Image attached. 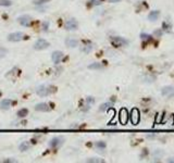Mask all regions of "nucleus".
<instances>
[{"label":"nucleus","mask_w":174,"mask_h":163,"mask_svg":"<svg viewBox=\"0 0 174 163\" xmlns=\"http://www.w3.org/2000/svg\"><path fill=\"white\" fill-rule=\"evenodd\" d=\"M53 91H55V87L51 85H46V84H43V85L38 86L36 88V93L39 97L49 96L50 93H52Z\"/></svg>","instance_id":"nucleus-1"},{"label":"nucleus","mask_w":174,"mask_h":163,"mask_svg":"<svg viewBox=\"0 0 174 163\" xmlns=\"http://www.w3.org/2000/svg\"><path fill=\"white\" fill-rule=\"evenodd\" d=\"M110 42H111L112 46H114V47H123V46L128 45V39H125V38H123V37H120V36L110 37Z\"/></svg>","instance_id":"nucleus-2"},{"label":"nucleus","mask_w":174,"mask_h":163,"mask_svg":"<svg viewBox=\"0 0 174 163\" xmlns=\"http://www.w3.org/2000/svg\"><path fill=\"white\" fill-rule=\"evenodd\" d=\"M63 142H64V138L62 136H57V137H53L50 140L48 146L51 149H57V148H60L63 145Z\"/></svg>","instance_id":"nucleus-3"},{"label":"nucleus","mask_w":174,"mask_h":163,"mask_svg":"<svg viewBox=\"0 0 174 163\" xmlns=\"http://www.w3.org/2000/svg\"><path fill=\"white\" fill-rule=\"evenodd\" d=\"M24 38H25V34L22 33V32H14V33L9 34L8 36V40L12 42H20V40H23Z\"/></svg>","instance_id":"nucleus-4"},{"label":"nucleus","mask_w":174,"mask_h":163,"mask_svg":"<svg viewBox=\"0 0 174 163\" xmlns=\"http://www.w3.org/2000/svg\"><path fill=\"white\" fill-rule=\"evenodd\" d=\"M50 46V44L47 42L46 39L39 38L36 40V42L34 44V49L35 50H45Z\"/></svg>","instance_id":"nucleus-5"},{"label":"nucleus","mask_w":174,"mask_h":163,"mask_svg":"<svg viewBox=\"0 0 174 163\" xmlns=\"http://www.w3.org/2000/svg\"><path fill=\"white\" fill-rule=\"evenodd\" d=\"M63 57H64V54H63L62 51H59V50H57V51H53L51 54V60L52 62L55 63V64H59V63H61V61H62Z\"/></svg>","instance_id":"nucleus-6"},{"label":"nucleus","mask_w":174,"mask_h":163,"mask_svg":"<svg viewBox=\"0 0 174 163\" xmlns=\"http://www.w3.org/2000/svg\"><path fill=\"white\" fill-rule=\"evenodd\" d=\"M78 27V23L75 19H70L69 21L65 22V29L67 31H75Z\"/></svg>","instance_id":"nucleus-7"},{"label":"nucleus","mask_w":174,"mask_h":163,"mask_svg":"<svg viewBox=\"0 0 174 163\" xmlns=\"http://www.w3.org/2000/svg\"><path fill=\"white\" fill-rule=\"evenodd\" d=\"M18 21L22 26L27 27V26H29L32 24V18L29 15H27V14H24V15H21L18 19Z\"/></svg>","instance_id":"nucleus-8"},{"label":"nucleus","mask_w":174,"mask_h":163,"mask_svg":"<svg viewBox=\"0 0 174 163\" xmlns=\"http://www.w3.org/2000/svg\"><path fill=\"white\" fill-rule=\"evenodd\" d=\"M35 110L36 111H39V112H48L51 110L50 106L46 102H40V104H37L35 106Z\"/></svg>","instance_id":"nucleus-9"},{"label":"nucleus","mask_w":174,"mask_h":163,"mask_svg":"<svg viewBox=\"0 0 174 163\" xmlns=\"http://www.w3.org/2000/svg\"><path fill=\"white\" fill-rule=\"evenodd\" d=\"M161 93L162 96H165V97H171L172 95L174 93V87L173 86H164L163 88L161 89Z\"/></svg>","instance_id":"nucleus-10"},{"label":"nucleus","mask_w":174,"mask_h":163,"mask_svg":"<svg viewBox=\"0 0 174 163\" xmlns=\"http://www.w3.org/2000/svg\"><path fill=\"white\" fill-rule=\"evenodd\" d=\"M131 120H132V123L134 125H136L139 122V111L137 109H134L131 113Z\"/></svg>","instance_id":"nucleus-11"},{"label":"nucleus","mask_w":174,"mask_h":163,"mask_svg":"<svg viewBox=\"0 0 174 163\" xmlns=\"http://www.w3.org/2000/svg\"><path fill=\"white\" fill-rule=\"evenodd\" d=\"M12 104V100L11 99H3L0 102V109L1 110H8Z\"/></svg>","instance_id":"nucleus-12"},{"label":"nucleus","mask_w":174,"mask_h":163,"mask_svg":"<svg viewBox=\"0 0 174 163\" xmlns=\"http://www.w3.org/2000/svg\"><path fill=\"white\" fill-rule=\"evenodd\" d=\"M159 16H160V11L153 10L148 14V20L151 22H155V21H157V19H158Z\"/></svg>","instance_id":"nucleus-13"},{"label":"nucleus","mask_w":174,"mask_h":163,"mask_svg":"<svg viewBox=\"0 0 174 163\" xmlns=\"http://www.w3.org/2000/svg\"><path fill=\"white\" fill-rule=\"evenodd\" d=\"M120 121L122 124H126V122H128V111L125 109H122L120 111Z\"/></svg>","instance_id":"nucleus-14"},{"label":"nucleus","mask_w":174,"mask_h":163,"mask_svg":"<svg viewBox=\"0 0 174 163\" xmlns=\"http://www.w3.org/2000/svg\"><path fill=\"white\" fill-rule=\"evenodd\" d=\"M65 45L70 48H75V47L78 46V42L74 38H68L65 39Z\"/></svg>","instance_id":"nucleus-15"},{"label":"nucleus","mask_w":174,"mask_h":163,"mask_svg":"<svg viewBox=\"0 0 174 163\" xmlns=\"http://www.w3.org/2000/svg\"><path fill=\"white\" fill-rule=\"evenodd\" d=\"M113 107V102L112 101H107V102H104V104H102L101 106H100V108H99V111H107V110H109L110 108H112Z\"/></svg>","instance_id":"nucleus-16"},{"label":"nucleus","mask_w":174,"mask_h":163,"mask_svg":"<svg viewBox=\"0 0 174 163\" xmlns=\"http://www.w3.org/2000/svg\"><path fill=\"white\" fill-rule=\"evenodd\" d=\"M16 115H18L19 119H22V117H26L29 115V109L23 108V109H20L18 112H16Z\"/></svg>","instance_id":"nucleus-17"},{"label":"nucleus","mask_w":174,"mask_h":163,"mask_svg":"<svg viewBox=\"0 0 174 163\" xmlns=\"http://www.w3.org/2000/svg\"><path fill=\"white\" fill-rule=\"evenodd\" d=\"M104 67V64L99 62H95V63H91V64L88 65V69L89 70H101Z\"/></svg>","instance_id":"nucleus-18"},{"label":"nucleus","mask_w":174,"mask_h":163,"mask_svg":"<svg viewBox=\"0 0 174 163\" xmlns=\"http://www.w3.org/2000/svg\"><path fill=\"white\" fill-rule=\"evenodd\" d=\"M29 147H31V145H29V142L27 141H23L20 144V146H19V149L21 151H26V150H29Z\"/></svg>","instance_id":"nucleus-19"},{"label":"nucleus","mask_w":174,"mask_h":163,"mask_svg":"<svg viewBox=\"0 0 174 163\" xmlns=\"http://www.w3.org/2000/svg\"><path fill=\"white\" fill-rule=\"evenodd\" d=\"M91 50H93V45L90 42L87 45H83V47H82V51L85 52V53H89Z\"/></svg>","instance_id":"nucleus-20"},{"label":"nucleus","mask_w":174,"mask_h":163,"mask_svg":"<svg viewBox=\"0 0 174 163\" xmlns=\"http://www.w3.org/2000/svg\"><path fill=\"white\" fill-rule=\"evenodd\" d=\"M86 162H93V163H104V160L100 158H89L86 160Z\"/></svg>","instance_id":"nucleus-21"},{"label":"nucleus","mask_w":174,"mask_h":163,"mask_svg":"<svg viewBox=\"0 0 174 163\" xmlns=\"http://www.w3.org/2000/svg\"><path fill=\"white\" fill-rule=\"evenodd\" d=\"M0 5L1 7H10V5H12V1L11 0H0Z\"/></svg>","instance_id":"nucleus-22"},{"label":"nucleus","mask_w":174,"mask_h":163,"mask_svg":"<svg viewBox=\"0 0 174 163\" xmlns=\"http://www.w3.org/2000/svg\"><path fill=\"white\" fill-rule=\"evenodd\" d=\"M95 146H96L97 148H99V149H104V148L107 147V145H106V142L104 141H97L96 144H95Z\"/></svg>","instance_id":"nucleus-23"},{"label":"nucleus","mask_w":174,"mask_h":163,"mask_svg":"<svg viewBox=\"0 0 174 163\" xmlns=\"http://www.w3.org/2000/svg\"><path fill=\"white\" fill-rule=\"evenodd\" d=\"M94 102H95V99H94L93 97H87V98H86V104H88V106H91Z\"/></svg>","instance_id":"nucleus-24"},{"label":"nucleus","mask_w":174,"mask_h":163,"mask_svg":"<svg viewBox=\"0 0 174 163\" xmlns=\"http://www.w3.org/2000/svg\"><path fill=\"white\" fill-rule=\"evenodd\" d=\"M50 0H35L34 5H44L46 2H49Z\"/></svg>","instance_id":"nucleus-25"},{"label":"nucleus","mask_w":174,"mask_h":163,"mask_svg":"<svg viewBox=\"0 0 174 163\" xmlns=\"http://www.w3.org/2000/svg\"><path fill=\"white\" fill-rule=\"evenodd\" d=\"M140 37H142V39H143V40H149V39H151L150 35H147V34H145V33L142 34V35H140Z\"/></svg>","instance_id":"nucleus-26"},{"label":"nucleus","mask_w":174,"mask_h":163,"mask_svg":"<svg viewBox=\"0 0 174 163\" xmlns=\"http://www.w3.org/2000/svg\"><path fill=\"white\" fill-rule=\"evenodd\" d=\"M162 29H164V31H170V29H171V24H169V23H166V22H164L163 24H162Z\"/></svg>","instance_id":"nucleus-27"},{"label":"nucleus","mask_w":174,"mask_h":163,"mask_svg":"<svg viewBox=\"0 0 174 163\" xmlns=\"http://www.w3.org/2000/svg\"><path fill=\"white\" fill-rule=\"evenodd\" d=\"M90 5H100L101 1L100 0H90Z\"/></svg>","instance_id":"nucleus-28"},{"label":"nucleus","mask_w":174,"mask_h":163,"mask_svg":"<svg viewBox=\"0 0 174 163\" xmlns=\"http://www.w3.org/2000/svg\"><path fill=\"white\" fill-rule=\"evenodd\" d=\"M7 49H5V48H2V47H0V57H5V53H7Z\"/></svg>","instance_id":"nucleus-29"},{"label":"nucleus","mask_w":174,"mask_h":163,"mask_svg":"<svg viewBox=\"0 0 174 163\" xmlns=\"http://www.w3.org/2000/svg\"><path fill=\"white\" fill-rule=\"evenodd\" d=\"M48 27H49V22H44V23H43V29L46 32L47 29H48Z\"/></svg>","instance_id":"nucleus-30"},{"label":"nucleus","mask_w":174,"mask_h":163,"mask_svg":"<svg viewBox=\"0 0 174 163\" xmlns=\"http://www.w3.org/2000/svg\"><path fill=\"white\" fill-rule=\"evenodd\" d=\"M3 162L5 163H9V162H16L15 159H5V160H3Z\"/></svg>","instance_id":"nucleus-31"},{"label":"nucleus","mask_w":174,"mask_h":163,"mask_svg":"<svg viewBox=\"0 0 174 163\" xmlns=\"http://www.w3.org/2000/svg\"><path fill=\"white\" fill-rule=\"evenodd\" d=\"M153 34H155V35H157V36H161V35H162V31H156Z\"/></svg>","instance_id":"nucleus-32"},{"label":"nucleus","mask_w":174,"mask_h":163,"mask_svg":"<svg viewBox=\"0 0 174 163\" xmlns=\"http://www.w3.org/2000/svg\"><path fill=\"white\" fill-rule=\"evenodd\" d=\"M110 2H118V1H120V0H109Z\"/></svg>","instance_id":"nucleus-33"}]
</instances>
